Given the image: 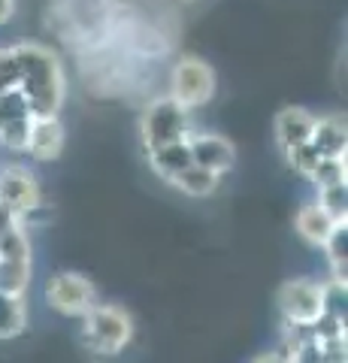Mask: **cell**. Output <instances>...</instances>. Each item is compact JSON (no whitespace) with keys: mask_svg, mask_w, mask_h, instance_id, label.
Returning <instances> with one entry per match:
<instances>
[{"mask_svg":"<svg viewBox=\"0 0 348 363\" xmlns=\"http://www.w3.org/2000/svg\"><path fill=\"white\" fill-rule=\"evenodd\" d=\"M140 130H142L145 152L179 143L188 136V109L179 106L173 97H161V100H155V104H149V109L142 112Z\"/></svg>","mask_w":348,"mask_h":363,"instance_id":"3","label":"cell"},{"mask_svg":"<svg viewBox=\"0 0 348 363\" xmlns=\"http://www.w3.org/2000/svg\"><path fill=\"white\" fill-rule=\"evenodd\" d=\"M64 124L58 116H43V118H30V130H28V155L33 161H58L64 152Z\"/></svg>","mask_w":348,"mask_h":363,"instance_id":"9","label":"cell"},{"mask_svg":"<svg viewBox=\"0 0 348 363\" xmlns=\"http://www.w3.org/2000/svg\"><path fill=\"white\" fill-rule=\"evenodd\" d=\"M82 324V345L94 354H118L133 339V321L118 306H91Z\"/></svg>","mask_w":348,"mask_h":363,"instance_id":"2","label":"cell"},{"mask_svg":"<svg viewBox=\"0 0 348 363\" xmlns=\"http://www.w3.org/2000/svg\"><path fill=\"white\" fill-rule=\"evenodd\" d=\"M345 157H321L318 167L312 169V185L318 191L321 188H330V185H345Z\"/></svg>","mask_w":348,"mask_h":363,"instance_id":"19","label":"cell"},{"mask_svg":"<svg viewBox=\"0 0 348 363\" xmlns=\"http://www.w3.org/2000/svg\"><path fill=\"white\" fill-rule=\"evenodd\" d=\"M18 85V64L13 49H0V94Z\"/></svg>","mask_w":348,"mask_h":363,"instance_id":"24","label":"cell"},{"mask_svg":"<svg viewBox=\"0 0 348 363\" xmlns=\"http://www.w3.org/2000/svg\"><path fill=\"white\" fill-rule=\"evenodd\" d=\"M30 118H13V121H4L0 124V145L9 152H25L28 149V130H30Z\"/></svg>","mask_w":348,"mask_h":363,"instance_id":"20","label":"cell"},{"mask_svg":"<svg viewBox=\"0 0 348 363\" xmlns=\"http://www.w3.org/2000/svg\"><path fill=\"white\" fill-rule=\"evenodd\" d=\"M16 64H18V88L28 97L30 116H58L67 94V79L58 55L40 43H21L13 45Z\"/></svg>","mask_w":348,"mask_h":363,"instance_id":"1","label":"cell"},{"mask_svg":"<svg viewBox=\"0 0 348 363\" xmlns=\"http://www.w3.org/2000/svg\"><path fill=\"white\" fill-rule=\"evenodd\" d=\"M170 97L179 106L185 109H197L206 106L215 97V70L200 61V58H182L173 67V79H170Z\"/></svg>","mask_w":348,"mask_h":363,"instance_id":"4","label":"cell"},{"mask_svg":"<svg viewBox=\"0 0 348 363\" xmlns=\"http://www.w3.org/2000/svg\"><path fill=\"white\" fill-rule=\"evenodd\" d=\"M0 257L9 260H30V242L25 233L21 212L0 203Z\"/></svg>","mask_w":348,"mask_h":363,"instance_id":"11","label":"cell"},{"mask_svg":"<svg viewBox=\"0 0 348 363\" xmlns=\"http://www.w3.org/2000/svg\"><path fill=\"white\" fill-rule=\"evenodd\" d=\"M149 164L152 169L158 173L161 179L170 182L179 169H185L191 164V152H188V136L179 143H170V145H161V149H152L149 152Z\"/></svg>","mask_w":348,"mask_h":363,"instance_id":"15","label":"cell"},{"mask_svg":"<svg viewBox=\"0 0 348 363\" xmlns=\"http://www.w3.org/2000/svg\"><path fill=\"white\" fill-rule=\"evenodd\" d=\"M30 285V260H9L0 257V294L21 297Z\"/></svg>","mask_w":348,"mask_h":363,"instance_id":"17","label":"cell"},{"mask_svg":"<svg viewBox=\"0 0 348 363\" xmlns=\"http://www.w3.org/2000/svg\"><path fill=\"white\" fill-rule=\"evenodd\" d=\"M13 9H16V0H0V25L13 18Z\"/></svg>","mask_w":348,"mask_h":363,"instance_id":"26","label":"cell"},{"mask_svg":"<svg viewBox=\"0 0 348 363\" xmlns=\"http://www.w3.org/2000/svg\"><path fill=\"white\" fill-rule=\"evenodd\" d=\"M0 203L16 212H30L40 206V185L37 176L25 167H4L0 169Z\"/></svg>","mask_w":348,"mask_h":363,"instance_id":"8","label":"cell"},{"mask_svg":"<svg viewBox=\"0 0 348 363\" xmlns=\"http://www.w3.org/2000/svg\"><path fill=\"white\" fill-rule=\"evenodd\" d=\"M327 252L330 260V269H333V279L336 281H345V260H348V221H339L330 230L327 242L321 245Z\"/></svg>","mask_w":348,"mask_h":363,"instance_id":"18","label":"cell"},{"mask_svg":"<svg viewBox=\"0 0 348 363\" xmlns=\"http://www.w3.org/2000/svg\"><path fill=\"white\" fill-rule=\"evenodd\" d=\"M279 309H282L288 324L312 327L324 315L321 285H312V281H306V279L285 281L282 291H279Z\"/></svg>","mask_w":348,"mask_h":363,"instance_id":"6","label":"cell"},{"mask_svg":"<svg viewBox=\"0 0 348 363\" xmlns=\"http://www.w3.org/2000/svg\"><path fill=\"white\" fill-rule=\"evenodd\" d=\"M254 363H291V360H288V354H279V351H269V354L254 357Z\"/></svg>","mask_w":348,"mask_h":363,"instance_id":"25","label":"cell"},{"mask_svg":"<svg viewBox=\"0 0 348 363\" xmlns=\"http://www.w3.org/2000/svg\"><path fill=\"white\" fill-rule=\"evenodd\" d=\"M312 128H315V118H312L306 109L285 106L276 116V140H279V145H282V152L288 155L291 149L306 145L309 136H312Z\"/></svg>","mask_w":348,"mask_h":363,"instance_id":"10","label":"cell"},{"mask_svg":"<svg viewBox=\"0 0 348 363\" xmlns=\"http://www.w3.org/2000/svg\"><path fill=\"white\" fill-rule=\"evenodd\" d=\"M30 116V106H28V97L21 94V88H9L0 94V124L4 121H13V118H25Z\"/></svg>","mask_w":348,"mask_h":363,"instance_id":"22","label":"cell"},{"mask_svg":"<svg viewBox=\"0 0 348 363\" xmlns=\"http://www.w3.org/2000/svg\"><path fill=\"white\" fill-rule=\"evenodd\" d=\"M46 300L55 312L70 315V318H82L91 306H97V294L94 285L79 272H58L49 279L46 285Z\"/></svg>","mask_w":348,"mask_h":363,"instance_id":"5","label":"cell"},{"mask_svg":"<svg viewBox=\"0 0 348 363\" xmlns=\"http://www.w3.org/2000/svg\"><path fill=\"white\" fill-rule=\"evenodd\" d=\"M309 145L315 149L321 157H345L348 149V133H345V121L327 116V118H315V128H312Z\"/></svg>","mask_w":348,"mask_h":363,"instance_id":"12","label":"cell"},{"mask_svg":"<svg viewBox=\"0 0 348 363\" xmlns=\"http://www.w3.org/2000/svg\"><path fill=\"white\" fill-rule=\"evenodd\" d=\"M170 185L179 188L188 197H209V194H215L218 191L221 176L212 173V169L197 167V164H188L185 169H179V173L170 179Z\"/></svg>","mask_w":348,"mask_h":363,"instance_id":"14","label":"cell"},{"mask_svg":"<svg viewBox=\"0 0 348 363\" xmlns=\"http://www.w3.org/2000/svg\"><path fill=\"white\" fill-rule=\"evenodd\" d=\"M318 203H321L324 212H327L333 221H348V188L345 185L321 188Z\"/></svg>","mask_w":348,"mask_h":363,"instance_id":"21","label":"cell"},{"mask_svg":"<svg viewBox=\"0 0 348 363\" xmlns=\"http://www.w3.org/2000/svg\"><path fill=\"white\" fill-rule=\"evenodd\" d=\"M25 327H28V312L21 297L0 294V339H16L25 333Z\"/></svg>","mask_w":348,"mask_h":363,"instance_id":"16","label":"cell"},{"mask_svg":"<svg viewBox=\"0 0 348 363\" xmlns=\"http://www.w3.org/2000/svg\"><path fill=\"white\" fill-rule=\"evenodd\" d=\"M188 152H191V164L212 169L218 176L237 164V145L218 133H188Z\"/></svg>","mask_w":348,"mask_h":363,"instance_id":"7","label":"cell"},{"mask_svg":"<svg viewBox=\"0 0 348 363\" xmlns=\"http://www.w3.org/2000/svg\"><path fill=\"white\" fill-rule=\"evenodd\" d=\"M318 161H321V155L312 149L309 143H306V145H300V149H291V152H288V164L294 167L300 176H306V179L312 176V169L318 167Z\"/></svg>","mask_w":348,"mask_h":363,"instance_id":"23","label":"cell"},{"mask_svg":"<svg viewBox=\"0 0 348 363\" xmlns=\"http://www.w3.org/2000/svg\"><path fill=\"white\" fill-rule=\"evenodd\" d=\"M336 224H339V221H333L330 215L324 212L321 203H306V206L297 212V233L309 245H324Z\"/></svg>","mask_w":348,"mask_h":363,"instance_id":"13","label":"cell"}]
</instances>
